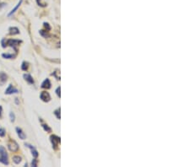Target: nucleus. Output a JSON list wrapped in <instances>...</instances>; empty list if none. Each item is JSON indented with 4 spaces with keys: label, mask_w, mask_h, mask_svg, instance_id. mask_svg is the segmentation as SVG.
I'll use <instances>...</instances> for the list:
<instances>
[{
    "label": "nucleus",
    "mask_w": 190,
    "mask_h": 167,
    "mask_svg": "<svg viewBox=\"0 0 190 167\" xmlns=\"http://www.w3.org/2000/svg\"><path fill=\"white\" fill-rule=\"evenodd\" d=\"M0 162L5 165H9V157H8L5 148L3 146H0Z\"/></svg>",
    "instance_id": "f257e3e1"
},
{
    "label": "nucleus",
    "mask_w": 190,
    "mask_h": 167,
    "mask_svg": "<svg viewBox=\"0 0 190 167\" xmlns=\"http://www.w3.org/2000/svg\"><path fill=\"white\" fill-rule=\"evenodd\" d=\"M21 42H22V41H20V40H14V39L13 40V39H10V40H8L6 42H5V44L3 45V47H8V46H9V47H13L14 50L16 51V47L20 45Z\"/></svg>",
    "instance_id": "f03ea898"
},
{
    "label": "nucleus",
    "mask_w": 190,
    "mask_h": 167,
    "mask_svg": "<svg viewBox=\"0 0 190 167\" xmlns=\"http://www.w3.org/2000/svg\"><path fill=\"white\" fill-rule=\"evenodd\" d=\"M8 148H9V149L12 152H16L19 150V145L14 140H10V141L8 143Z\"/></svg>",
    "instance_id": "7ed1b4c3"
},
{
    "label": "nucleus",
    "mask_w": 190,
    "mask_h": 167,
    "mask_svg": "<svg viewBox=\"0 0 190 167\" xmlns=\"http://www.w3.org/2000/svg\"><path fill=\"white\" fill-rule=\"evenodd\" d=\"M50 139H51V142H52V148L54 149H58V143H60V138L56 135H52L50 137Z\"/></svg>",
    "instance_id": "20e7f679"
},
{
    "label": "nucleus",
    "mask_w": 190,
    "mask_h": 167,
    "mask_svg": "<svg viewBox=\"0 0 190 167\" xmlns=\"http://www.w3.org/2000/svg\"><path fill=\"white\" fill-rule=\"evenodd\" d=\"M40 98H41V100L43 101L44 102H48L51 100L50 94H49V93L47 92V91H42V92L40 94Z\"/></svg>",
    "instance_id": "39448f33"
},
{
    "label": "nucleus",
    "mask_w": 190,
    "mask_h": 167,
    "mask_svg": "<svg viewBox=\"0 0 190 167\" xmlns=\"http://www.w3.org/2000/svg\"><path fill=\"white\" fill-rule=\"evenodd\" d=\"M14 93H18V90L15 89L12 85H9L5 90V94H14Z\"/></svg>",
    "instance_id": "423d86ee"
},
{
    "label": "nucleus",
    "mask_w": 190,
    "mask_h": 167,
    "mask_svg": "<svg viewBox=\"0 0 190 167\" xmlns=\"http://www.w3.org/2000/svg\"><path fill=\"white\" fill-rule=\"evenodd\" d=\"M16 132H17V134H18V136H19V138H20V139L24 140V139L26 138V135H25V132H23V130H22L21 128H20V127H16Z\"/></svg>",
    "instance_id": "0eeeda50"
},
{
    "label": "nucleus",
    "mask_w": 190,
    "mask_h": 167,
    "mask_svg": "<svg viewBox=\"0 0 190 167\" xmlns=\"http://www.w3.org/2000/svg\"><path fill=\"white\" fill-rule=\"evenodd\" d=\"M24 79H25V80L27 82V83H29L30 85H33L34 83V79H33V78L31 77V75L30 74H24Z\"/></svg>",
    "instance_id": "6e6552de"
},
{
    "label": "nucleus",
    "mask_w": 190,
    "mask_h": 167,
    "mask_svg": "<svg viewBox=\"0 0 190 167\" xmlns=\"http://www.w3.org/2000/svg\"><path fill=\"white\" fill-rule=\"evenodd\" d=\"M41 88L43 89H50L51 88V82L48 79H45V80L41 84Z\"/></svg>",
    "instance_id": "1a4fd4ad"
},
{
    "label": "nucleus",
    "mask_w": 190,
    "mask_h": 167,
    "mask_svg": "<svg viewBox=\"0 0 190 167\" xmlns=\"http://www.w3.org/2000/svg\"><path fill=\"white\" fill-rule=\"evenodd\" d=\"M25 146H27V147H29L30 149V150H31V154H32V155H33V157H34V158H36V157L38 156V152L36 150V149H35V148H34L33 146H31V145H30V144H29V143H25Z\"/></svg>",
    "instance_id": "9d476101"
},
{
    "label": "nucleus",
    "mask_w": 190,
    "mask_h": 167,
    "mask_svg": "<svg viewBox=\"0 0 190 167\" xmlns=\"http://www.w3.org/2000/svg\"><path fill=\"white\" fill-rule=\"evenodd\" d=\"M22 2H23V0H20V1H19V3H17V5L16 6H15L14 8V9H12V10H11L10 11V12H9V14H8V16H11V15H12L14 13H15V11H16L18 9H19V7H20V4H21V3H22Z\"/></svg>",
    "instance_id": "9b49d317"
},
{
    "label": "nucleus",
    "mask_w": 190,
    "mask_h": 167,
    "mask_svg": "<svg viewBox=\"0 0 190 167\" xmlns=\"http://www.w3.org/2000/svg\"><path fill=\"white\" fill-rule=\"evenodd\" d=\"M20 33V30L17 27H10L9 28V34L10 35H18Z\"/></svg>",
    "instance_id": "f8f14e48"
},
{
    "label": "nucleus",
    "mask_w": 190,
    "mask_h": 167,
    "mask_svg": "<svg viewBox=\"0 0 190 167\" xmlns=\"http://www.w3.org/2000/svg\"><path fill=\"white\" fill-rule=\"evenodd\" d=\"M6 80H7V75L4 73L1 72L0 73V82H1V84H3L6 82Z\"/></svg>",
    "instance_id": "ddd939ff"
},
{
    "label": "nucleus",
    "mask_w": 190,
    "mask_h": 167,
    "mask_svg": "<svg viewBox=\"0 0 190 167\" xmlns=\"http://www.w3.org/2000/svg\"><path fill=\"white\" fill-rule=\"evenodd\" d=\"M13 161L14 164H20V163L21 162V157L20 156H18V155H16V156H14L13 157Z\"/></svg>",
    "instance_id": "4468645a"
},
{
    "label": "nucleus",
    "mask_w": 190,
    "mask_h": 167,
    "mask_svg": "<svg viewBox=\"0 0 190 167\" xmlns=\"http://www.w3.org/2000/svg\"><path fill=\"white\" fill-rule=\"evenodd\" d=\"M3 58H8V59H11V58H15V55H13V54H8V53H3V54L2 55Z\"/></svg>",
    "instance_id": "2eb2a0df"
},
{
    "label": "nucleus",
    "mask_w": 190,
    "mask_h": 167,
    "mask_svg": "<svg viewBox=\"0 0 190 167\" xmlns=\"http://www.w3.org/2000/svg\"><path fill=\"white\" fill-rule=\"evenodd\" d=\"M28 63H26V62H23L22 63V65H21V69L23 70V71H26L28 69V67H29V65H28Z\"/></svg>",
    "instance_id": "dca6fc26"
},
{
    "label": "nucleus",
    "mask_w": 190,
    "mask_h": 167,
    "mask_svg": "<svg viewBox=\"0 0 190 167\" xmlns=\"http://www.w3.org/2000/svg\"><path fill=\"white\" fill-rule=\"evenodd\" d=\"M40 34L42 36H44L45 38H47L49 36V34H48V30H47V31H45V30H40Z\"/></svg>",
    "instance_id": "f3484780"
},
{
    "label": "nucleus",
    "mask_w": 190,
    "mask_h": 167,
    "mask_svg": "<svg viewBox=\"0 0 190 167\" xmlns=\"http://www.w3.org/2000/svg\"><path fill=\"white\" fill-rule=\"evenodd\" d=\"M56 115V116H57V118L58 119H60V108H58V109H57L56 111H54V112H53Z\"/></svg>",
    "instance_id": "a211bd4d"
},
{
    "label": "nucleus",
    "mask_w": 190,
    "mask_h": 167,
    "mask_svg": "<svg viewBox=\"0 0 190 167\" xmlns=\"http://www.w3.org/2000/svg\"><path fill=\"white\" fill-rule=\"evenodd\" d=\"M42 127H43V128H44V130L45 131H47V132H51L52 130H51V128L48 127V125H47V124H42Z\"/></svg>",
    "instance_id": "6ab92c4d"
},
{
    "label": "nucleus",
    "mask_w": 190,
    "mask_h": 167,
    "mask_svg": "<svg viewBox=\"0 0 190 167\" xmlns=\"http://www.w3.org/2000/svg\"><path fill=\"white\" fill-rule=\"evenodd\" d=\"M6 132L3 128H0V137H4Z\"/></svg>",
    "instance_id": "aec40b11"
},
{
    "label": "nucleus",
    "mask_w": 190,
    "mask_h": 167,
    "mask_svg": "<svg viewBox=\"0 0 190 167\" xmlns=\"http://www.w3.org/2000/svg\"><path fill=\"white\" fill-rule=\"evenodd\" d=\"M9 116H10V120H11V121H14V119H15V116H14V114L13 113V112H10L9 113Z\"/></svg>",
    "instance_id": "412c9836"
},
{
    "label": "nucleus",
    "mask_w": 190,
    "mask_h": 167,
    "mask_svg": "<svg viewBox=\"0 0 190 167\" xmlns=\"http://www.w3.org/2000/svg\"><path fill=\"white\" fill-rule=\"evenodd\" d=\"M44 26H45V28L46 29H47V30H51V27H50V25H49V24H48V23H44Z\"/></svg>",
    "instance_id": "4be33fe9"
},
{
    "label": "nucleus",
    "mask_w": 190,
    "mask_h": 167,
    "mask_svg": "<svg viewBox=\"0 0 190 167\" xmlns=\"http://www.w3.org/2000/svg\"><path fill=\"white\" fill-rule=\"evenodd\" d=\"M31 165H32V166H37V160L36 159V158L33 159V161H32V163H31Z\"/></svg>",
    "instance_id": "5701e85b"
},
{
    "label": "nucleus",
    "mask_w": 190,
    "mask_h": 167,
    "mask_svg": "<svg viewBox=\"0 0 190 167\" xmlns=\"http://www.w3.org/2000/svg\"><path fill=\"white\" fill-rule=\"evenodd\" d=\"M56 93H57V94H58V96L60 97V87H58V88H57Z\"/></svg>",
    "instance_id": "b1692460"
},
{
    "label": "nucleus",
    "mask_w": 190,
    "mask_h": 167,
    "mask_svg": "<svg viewBox=\"0 0 190 167\" xmlns=\"http://www.w3.org/2000/svg\"><path fill=\"white\" fill-rule=\"evenodd\" d=\"M36 3H37V4L38 5H40V6H41V7H45L42 3H41V0H36Z\"/></svg>",
    "instance_id": "393cba45"
},
{
    "label": "nucleus",
    "mask_w": 190,
    "mask_h": 167,
    "mask_svg": "<svg viewBox=\"0 0 190 167\" xmlns=\"http://www.w3.org/2000/svg\"><path fill=\"white\" fill-rule=\"evenodd\" d=\"M2 111H3V108H2V106L0 105V116L2 115Z\"/></svg>",
    "instance_id": "a878e982"
}]
</instances>
